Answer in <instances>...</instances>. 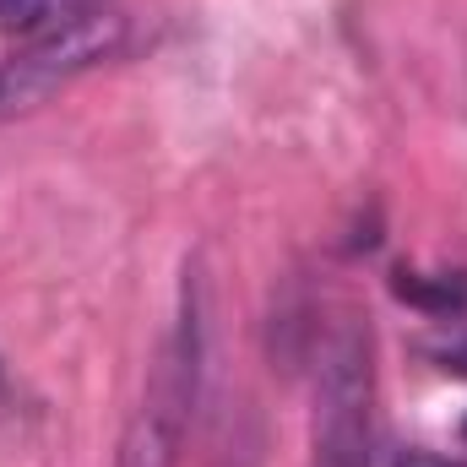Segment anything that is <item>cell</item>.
<instances>
[{
  "label": "cell",
  "instance_id": "obj_3",
  "mask_svg": "<svg viewBox=\"0 0 467 467\" xmlns=\"http://www.w3.org/2000/svg\"><path fill=\"white\" fill-rule=\"evenodd\" d=\"M169 451H174V430L163 419V408H147L125 441V457L119 467H169Z\"/></svg>",
  "mask_w": 467,
  "mask_h": 467
},
{
  "label": "cell",
  "instance_id": "obj_2",
  "mask_svg": "<svg viewBox=\"0 0 467 467\" xmlns=\"http://www.w3.org/2000/svg\"><path fill=\"white\" fill-rule=\"evenodd\" d=\"M99 0H0V33H16V38H44L66 22H77L82 11H93Z\"/></svg>",
  "mask_w": 467,
  "mask_h": 467
},
{
  "label": "cell",
  "instance_id": "obj_6",
  "mask_svg": "<svg viewBox=\"0 0 467 467\" xmlns=\"http://www.w3.org/2000/svg\"><path fill=\"white\" fill-rule=\"evenodd\" d=\"M462 441H467V424H462Z\"/></svg>",
  "mask_w": 467,
  "mask_h": 467
},
{
  "label": "cell",
  "instance_id": "obj_4",
  "mask_svg": "<svg viewBox=\"0 0 467 467\" xmlns=\"http://www.w3.org/2000/svg\"><path fill=\"white\" fill-rule=\"evenodd\" d=\"M446 369H457V375H467V337H457V343H446V348L435 353Z\"/></svg>",
  "mask_w": 467,
  "mask_h": 467
},
{
  "label": "cell",
  "instance_id": "obj_1",
  "mask_svg": "<svg viewBox=\"0 0 467 467\" xmlns=\"http://www.w3.org/2000/svg\"><path fill=\"white\" fill-rule=\"evenodd\" d=\"M316 467H369V369L353 343L332 353L321 380Z\"/></svg>",
  "mask_w": 467,
  "mask_h": 467
},
{
  "label": "cell",
  "instance_id": "obj_5",
  "mask_svg": "<svg viewBox=\"0 0 467 467\" xmlns=\"http://www.w3.org/2000/svg\"><path fill=\"white\" fill-rule=\"evenodd\" d=\"M402 467H446V462H424V457H408Z\"/></svg>",
  "mask_w": 467,
  "mask_h": 467
}]
</instances>
